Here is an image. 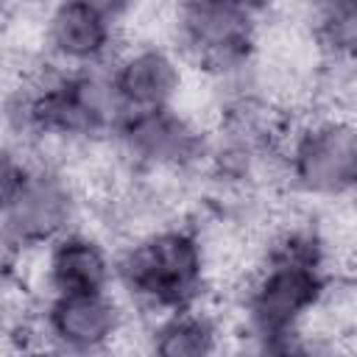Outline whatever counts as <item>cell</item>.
I'll list each match as a JSON object with an SVG mask.
<instances>
[{"label":"cell","instance_id":"6da1fadb","mask_svg":"<svg viewBox=\"0 0 357 357\" xmlns=\"http://www.w3.org/2000/svg\"><path fill=\"white\" fill-rule=\"evenodd\" d=\"M114 290L145 321L204 304L212 284L195 223L178 218L128 237L114 251Z\"/></svg>","mask_w":357,"mask_h":357},{"label":"cell","instance_id":"7a4b0ae2","mask_svg":"<svg viewBox=\"0 0 357 357\" xmlns=\"http://www.w3.org/2000/svg\"><path fill=\"white\" fill-rule=\"evenodd\" d=\"M282 181L296 198L346 204L357 181L354 117L324 112L290 114L279 139Z\"/></svg>","mask_w":357,"mask_h":357},{"label":"cell","instance_id":"3957f363","mask_svg":"<svg viewBox=\"0 0 357 357\" xmlns=\"http://www.w3.org/2000/svg\"><path fill=\"white\" fill-rule=\"evenodd\" d=\"M332 276L324 265L282 254H259L234 287L240 332L259 337H296L321 307Z\"/></svg>","mask_w":357,"mask_h":357},{"label":"cell","instance_id":"277c9868","mask_svg":"<svg viewBox=\"0 0 357 357\" xmlns=\"http://www.w3.org/2000/svg\"><path fill=\"white\" fill-rule=\"evenodd\" d=\"M84 212L86 201L73 173L31 159L22 181L0 209V245L11 257L42 251L70 229L81 226Z\"/></svg>","mask_w":357,"mask_h":357},{"label":"cell","instance_id":"5b68a950","mask_svg":"<svg viewBox=\"0 0 357 357\" xmlns=\"http://www.w3.org/2000/svg\"><path fill=\"white\" fill-rule=\"evenodd\" d=\"M109 142L137 176L190 178L204 173L209 153V131L176 106L126 114Z\"/></svg>","mask_w":357,"mask_h":357},{"label":"cell","instance_id":"8992f818","mask_svg":"<svg viewBox=\"0 0 357 357\" xmlns=\"http://www.w3.org/2000/svg\"><path fill=\"white\" fill-rule=\"evenodd\" d=\"M123 6L98 0H64L45 8L42 56L59 70L106 67L123 47Z\"/></svg>","mask_w":357,"mask_h":357},{"label":"cell","instance_id":"52a82bcc","mask_svg":"<svg viewBox=\"0 0 357 357\" xmlns=\"http://www.w3.org/2000/svg\"><path fill=\"white\" fill-rule=\"evenodd\" d=\"M134 312L117 290L103 293H56L39 304L31 318L33 346L50 343L78 351H112Z\"/></svg>","mask_w":357,"mask_h":357},{"label":"cell","instance_id":"ba28073f","mask_svg":"<svg viewBox=\"0 0 357 357\" xmlns=\"http://www.w3.org/2000/svg\"><path fill=\"white\" fill-rule=\"evenodd\" d=\"M106 73L126 114L178 106L192 75L167 42H123Z\"/></svg>","mask_w":357,"mask_h":357},{"label":"cell","instance_id":"9c48e42d","mask_svg":"<svg viewBox=\"0 0 357 357\" xmlns=\"http://www.w3.org/2000/svg\"><path fill=\"white\" fill-rule=\"evenodd\" d=\"M36 279L45 298L56 293H103L114 290V251L106 237L84 223L36 251Z\"/></svg>","mask_w":357,"mask_h":357},{"label":"cell","instance_id":"30bf717a","mask_svg":"<svg viewBox=\"0 0 357 357\" xmlns=\"http://www.w3.org/2000/svg\"><path fill=\"white\" fill-rule=\"evenodd\" d=\"M148 351L156 357H220L229 340L220 312L206 301L145 321Z\"/></svg>","mask_w":357,"mask_h":357},{"label":"cell","instance_id":"8fae6325","mask_svg":"<svg viewBox=\"0 0 357 357\" xmlns=\"http://www.w3.org/2000/svg\"><path fill=\"white\" fill-rule=\"evenodd\" d=\"M28 162L31 159H28V153L20 145L0 139V209L11 198V192L17 190V184L22 181V176L28 170Z\"/></svg>","mask_w":357,"mask_h":357},{"label":"cell","instance_id":"7c38bea8","mask_svg":"<svg viewBox=\"0 0 357 357\" xmlns=\"http://www.w3.org/2000/svg\"><path fill=\"white\" fill-rule=\"evenodd\" d=\"M31 357H112L109 351H78V349H64V346H50L42 343L31 351Z\"/></svg>","mask_w":357,"mask_h":357},{"label":"cell","instance_id":"4fadbf2b","mask_svg":"<svg viewBox=\"0 0 357 357\" xmlns=\"http://www.w3.org/2000/svg\"><path fill=\"white\" fill-rule=\"evenodd\" d=\"M142 357H156V354H151V351H148V354H142Z\"/></svg>","mask_w":357,"mask_h":357}]
</instances>
